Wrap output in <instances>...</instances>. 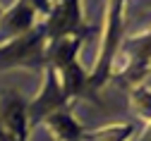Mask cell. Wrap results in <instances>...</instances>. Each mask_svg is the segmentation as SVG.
I'll return each instance as SVG.
<instances>
[{
    "label": "cell",
    "instance_id": "cell-11",
    "mask_svg": "<svg viewBox=\"0 0 151 141\" xmlns=\"http://www.w3.org/2000/svg\"><path fill=\"white\" fill-rule=\"evenodd\" d=\"M129 103H132V110L137 112V117L151 122V89H149V86H144V84L132 86V91H129Z\"/></svg>",
    "mask_w": 151,
    "mask_h": 141
},
{
    "label": "cell",
    "instance_id": "cell-13",
    "mask_svg": "<svg viewBox=\"0 0 151 141\" xmlns=\"http://www.w3.org/2000/svg\"><path fill=\"white\" fill-rule=\"evenodd\" d=\"M3 12H5V7H3V5H0V17H3Z\"/></svg>",
    "mask_w": 151,
    "mask_h": 141
},
{
    "label": "cell",
    "instance_id": "cell-7",
    "mask_svg": "<svg viewBox=\"0 0 151 141\" xmlns=\"http://www.w3.org/2000/svg\"><path fill=\"white\" fill-rule=\"evenodd\" d=\"M0 127L10 141H29L27 100L14 89H5L0 93Z\"/></svg>",
    "mask_w": 151,
    "mask_h": 141
},
{
    "label": "cell",
    "instance_id": "cell-1",
    "mask_svg": "<svg viewBox=\"0 0 151 141\" xmlns=\"http://www.w3.org/2000/svg\"><path fill=\"white\" fill-rule=\"evenodd\" d=\"M84 36H67L63 41H55L46 50V65H50L60 79L63 93L67 103L74 105V100L89 93V74L79 65V48Z\"/></svg>",
    "mask_w": 151,
    "mask_h": 141
},
{
    "label": "cell",
    "instance_id": "cell-10",
    "mask_svg": "<svg viewBox=\"0 0 151 141\" xmlns=\"http://www.w3.org/2000/svg\"><path fill=\"white\" fill-rule=\"evenodd\" d=\"M134 139V125L132 122H113L99 129L84 132L82 141H132Z\"/></svg>",
    "mask_w": 151,
    "mask_h": 141
},
{
    "label": "cell",
    "instance_id": "cell-6",
    "mask_svg": "<svg viewBox=\"0 0 151 141\" xmlns=\"http://www.w3.org/2000/svg\"><path fill=\"white\" fill-rule=\"evenodd\" d=\"M120 53L127 55V62L115 74L122 77V82H127L132 86L142 84V79L149 74V67H151V29L146 34L129 38V41H122Z\"/></svg>",
    "mask_w": 151,
    "mask_h": 141
},
{
    "label": "cell",
    "instance_id": "cell-8",
    "mask_svg": "<svg viewBox=\"0 0 151 141\" xmlns=\"http://www.w3.org/2000/svg\"><path fill=\"white\" fill-rule=\"evenodd\" d=\"M41 22V14L31 5V0H17V3L3 12L0 17V43H7L12 38H19L22 34L31 31Z\"/></svg>",
    "mask_w": 151,
    "mask_h": 141
},
{
    "label": "cell",
    "instance_id": "cell-12",
    "mask_svg": "<svg viewBox=\"0 0 151 141\" xmlns=\"http://www.w3.org/2000/svg\"><path fill=\"white\" fill-rule=\"evenodd\" d=\"M142 141H151V125H149V129L144 132V136H142Z\"/></svg>",
    "mask_w": 151,
    "mask_h": 141
},
{
    "label": "cell",
    "instance_id": "cell-5",
    "mask_svg": "<svg viewBox=\"0 0 151 141\" xmlns=\"http://www.w3.org/2000/svg\"><path fill=\"white\" fill-rule=\"evenodd\" d=\"M48 46L67 36H84L82 29V0H55L50 12L43 17Z\"/></svg>",
    "mask_w": 151,
    "mask_h": 141
},
{
    "label": "cell",
    "instance_id": "cell-9",
    "mask_svg": "<svg viewBox=\"0 0 151 141\" xmlns=\"http://www.w3.org/2000/svg\"><path fill=\"white\" fill-rule=\"evenodd\" d=\"M41 125L48 129V134H50L55 141H82V136H84V132H86L84 125L74 117L72 103H70V105H63L60 110H55V112H50Z\"/></svg>",
    "mask_w": 151,
    "mask_h": 141
},
{
    "label": "cell",
    "instance_id": "cell-2",
    "mask_svg": "<svg viewBox=\"0 0 151 141\" xmlns=\"http://www.w3.org/2000/svg\"><path fill=\"white\" fill-rule=\"evenodd\" d=\"M125 34V0H110L106 10V31L101 41V53L93 69L89 72V93H96L113 77V62L122 46Z\"/></svg>",
    "mask_w": 151,
    "mask_h": 141
},
{
    "label": "cell",
    "instance_id": "cell-4",
    "mask_svg": "<svg viewBox=\"0 0 151 141\" xmlns=\"http://www.w3.org/2000/svg\"><path fill=\"white\" fill-rule=\"evenodd\" d=\"M63 105H70V103H67V98L63 93L60 79H58V74H55V69L50 65H46L43 67V84H41L39 93L27 103V125H29V132L36 125H41L50 112L60 110Z\"/></svg>",
    "mask_w": 151,
    "mask_h": 141
},
{
    "label": "cell",
    "instance_id": "cell-3",
    "mask_svg": "<svg viewBox=\"0 0 151 141\" xmlns=\"http://www.w3.org/2000/svg\"><path fill=\"white\" fill-rule=\"evenodd\" d=\"M46 50H48V38H46L43 22H39L31 31L22 34L19 38L0 43V69H10V67L43 69Z\"/></svg>",
    "mask_w": 151,
    "mask_h": 141
}]
</instances>
